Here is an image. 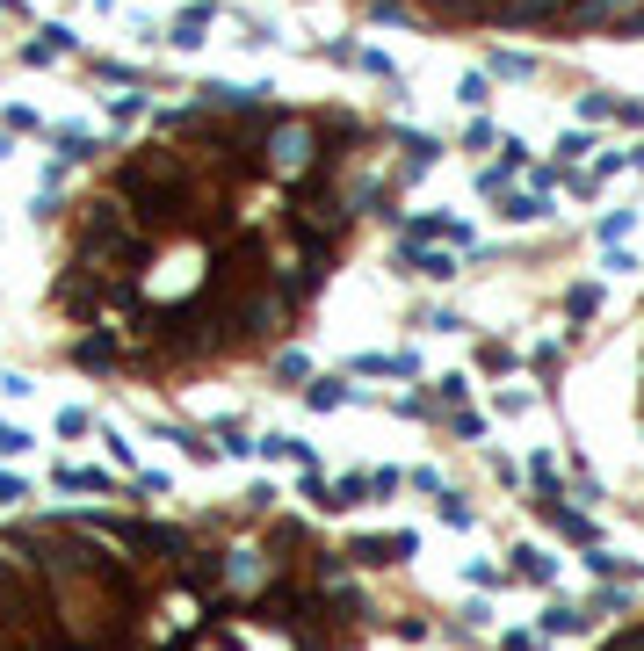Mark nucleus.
Instances as JSON below:
<instances>
[{"instance_id":"4be33fe9","label":"nucleus","mask_w":644,"mask_h":651,"mask_svg":"<svg viewBox=\"0 0 644 651\" xmlns=\"http://www.w3.org/2000/svg\"><path fill=\"white\" fill-rule=\"evenodd\" d=\"M145 116V95H109V123H138Z\"/></svg>"},{"instance_id":"bb28decb","label":"nucleus","mask_w":644,"mask_h":651,"mask_svg":"<svg viewBox=\"0 0 644 651\" xmlns=\"http://www.w3.org/2000/svg\"><path fill=\"white\" fill-rule=\"evenodd\" d=\"M623 167H630V152H601V160H594L587 174H594V181H608V174H623Z\"/></svg>"},{"instance_id":"cd10ccee","label":"nucleus","mask_w":644,"mask_h":651,"mask_svg":"<svg viewBox=\"0 0 644 651\" xmlns=\"http://www.w3.org/2000/svg\"><path fill=\"white\" fill-rule=\"evenodd\" d=\"M623 232H630V210H608V217H601V239H608V246H616Z\"/></svg>"},{"instance_id":"423d86ee","label":"nucleus","mask_w":644,"mask_h":651,"mask_svg":"<svg viewBox=\"0 0 644 651\" xmlns=\"http://www.w3.org/2000/svg\"><path fill=\"white\" fill-rule=\"evenodd\" d=\"M51 145H58V167H87V160L102 152V138H95V131H80V123H58Z\"/></svg>"},{"instance_id":"6e6552de","label":"nucleus","mask_w":644,"mask_h":651,"mask_svg":"<svg viewBox=\"0 0 644 651\" xmlns=\"http://www.w3.org/2000/svg\"><path fill=\"white\" fill-rule=\"evenodd\" d=\"M398 261H406L413 275H427V283H449L456 275V254H435V246H398Z\"/></svg>"},{"instance_id":"9d476101","label":"nucleus","mask_w":644,"mask_h":651,"mask_svg":"<svg viewBox=\"0 0 644 651\" xmlns=\"http://www.w3.org/2000/svg\"><path fill=\"white\" fill-rule=\"evenodd\" d=\"M500 217H507V225H543L550 203L543 196H500Z\"/></svg>"},{"instance_id":"9b49d317","label":"nucleus","mask_w":644,"mask_h":651,"mask_svg":"<svg viewBox=\"0 0 644 651\" xmlns=\"http://www.w3.org/2000/svg\"><path fill=\"white\" fill-rule=\"evenodd\" d=\"M543 514H550V529H558V536H572V543H594V521H587V514H572V507H558V500H550Z\"/></svg>"},{"instance_id":"20e7f679","label":"nucleus","mask_w":644,"mask_h":651,"mask_svg":"<svg viewBox=\"0 0 644 651\" xmlns=\"http://www.w3.org/2000/svg\"><path fill=\"white\" fill-rule=\"evenodd\" d=\"M413 550H420L413 536H355V543H348L355 565H406Z\"/></svg>"},{"instance_id":"393cba45","label":"nucleus","mask_w":644,"mask_h":651,"mask_svg":"<svg viewBox=\"0 0 644 651\" xmlns=\"http://www.w3.org/2000/svg\"><path fill=\"white\" fill-rule=\"evenodd\" d=\"M0 131H44V123H37V109H22V102H15L8 116H0Z\"/></svg>"},{"instance_id":"dca6fc26","label":"nucleus","mask_w":644,"mask_h":651,"mask_svg":"<svg viewBox=\"0 0 644 651\" xmlns=\"http://www.w3.org/2000/svg\"><path fill=\"white\" fill-rule=\"evenodd\" d=\"M275 463H297V471H312V442H297V434H275V442H261Z\"/></svg>"},{"instance_id":"2f4dec72","label":"nucleus","mask_w":644,"mask_h":651,"mask_svg":"<svg viewBox=\"0 0 644 651\" xmlns=\"http://www.w3.org/2000/svg\"><path fill=\"white\" fill-rule=\"evenodd\" d=\"M449 420H456V434H471V442L485 434V420H478V413H464V406H449Z\"/></svg>"},{"instance_id":"a878e982","label":"nucleus","mask_w":644,"mask_h":651,"mask_svg":"<svg viewBox=\"0 0 644 651\" xmlns=\"http://www.w3.org/2000/svg\"><path fill=\"white\" fill-rule=\"evenodd\" d=\"M442 521H449V529H464V521H471V500H456V492H442Z\"/></svg>"},{"instance_id":"5701e85b","label":"nucleus","mask_w":644,"mask_h":651,"mask_svg":"<svg viewBox=\"0 0 644 651\" xmlns=\"http://www.w3.org/2000/svg\"><path fill=\"white\" fill-rule=\"evenodd\" d=\"M623 102L616 95H579V116H587V123H601V116H616Z\"/></svg>"},{"instance_id":"7ed1b4c3","label":"nucleus","mask_w":644,"mask_h":651,"mask_svg":"<svg viewBox=\"0 0 644 651\" xmlns=\"http://www.w3.org/2000/svg\"><path fill=\"white\" fill-rule=\"evenodd\" d=\"M73 362H80V369H124L131 355H124V340H116L109 326H95V333L73 340Z\"/></svg>"},{"instance_id":"f03ea898","label":"nucleus","mask_w":644,"mask_h":651,"mask_svg":"<svg viewBox=\"0 0 644 651\" xmlns=\"http://www.w3.org/2000/svg\"><path fill=\"white\" fill-rule=\"evenodd\" d=\"M435 239H449L456 254H464V246H471V225H456V217H442V210L406 217V225H398V246H435Z\"/></svg>"},{"instance_id":"ddd939ff","label":"nucleus","mask_w":644,"mask_h":651,"mask_svg":"<svg viewBox=\"0 0 644 651\" xmlns=\"http://www.w3.org/2000/svg\"><path fill=\"white\" fill-rule=\"evenodd\" d=\"M514 557H521L514 572L529 579V586H550V579H558V557H550V550H514Z\"/></svg>"},{"instance_id":"72a5a7b5","label":"nucleus","mask_w":644,"mask_h":651,"mask_svg":"<svg viewBox=\"0 0 644 651\" xmlns=\"http://www.w3.org/2000/svg\"><path fill=\"white\" fill-rule=\"evenodd\" d=\"M0 500H22V478H8V471H0Z\"/></svg>"},{"instance_id":"7c9ffc66","label":"nucleus","mask_w":644,"mask_h":651,"mask_svg":"<svg viewBox=\"0 0 644 651\" xmlns=\"http://www.w3.org/2000/svg\"><path fill=\"white\" fill-rule=\"evenodd\" d=\"M275 369H283L290 384H304V377H312V369H304V355H297V348H283V362H275Z\"/></svg>"},{"instance_id":"473e14b6","label":"nucleus","mask_w":644,"mask_h":651,"mask_svg":"<svg viewBox=\"0 0 644 651\" xmlns=\"http://www.w3.org/2000/svg\"><path fill=\"white\" fill-rule=\"evenodd\" d=\"M500 651H536V637H529V630H507V637H500Z\"/></svg>"},{"instance_id":"412c9836","label":"nucleus","mask_w":644,"mask_h":651,"mask_svg":"<svg viewBox=\"0 0 644 651\" xmlns=\"http://www.w3.org/2000/svg\"><path fill=\"white\" fill-rule=\"evenodd\" d=\"M456 95H464V109H485V102H493V73H471Z\"/></svg>"},{"instance_id":"f8f14e48","label":"nucleus","mask_w":644,"mask_h":651,"mask_svg":"<svg viewBox=\"0 0 644 651\" xmlns=\"http://www.w3.org/2000/svg\"><path fill=\"white\" fill-rule=\"evenodd\" d=\"M485 73H493V80H529L536 58L529 51H493V58H485Z\"/></svg>"},{"instance_id":"aec40b11","label":"nucleus","mask_w":644,"mask_h":651,"mask_svg":"<svg viewBox=\"0 0 644 651\" xmlns=\"http://www.w3.org/2000/svg\"><path fill=\"white\" fill-rule=\"evenodd\" d=\"M377 22H420V0H370Z\"/></svg>"},{"instance_id":"a211bd4d","label":"nucleus","mask_w":644,"mask_h":651,"mask_svg":"<svg viewBox=\"0 0 644 651\" xmlns=\"http://www.w3.org/2000/svg\"><path fill=\"white\" fill-rule=\"evenodd\" d=\"M587 152H594V138H587V131H565V138H558V174H572L579 160H587Z\"/></svg>"},{"instance_id":"6ab92c4d","label":"nucleus","mask_w":644,"mask_h":651,"mask_svg":"<svg viewBox=\"0 0 644 651\" xmlns=\"http://www.w3.org/2000/svg\"><path fill=\"white\" fill-rule=\"evenodd\" d=\"M514 174H521V160H500V167H485V174H478V189H485V196H493V203H500Z\"/></svg>"},{"instance_id":"1a4fd4ad","label":"nucleus","mask_w":644,"mask_h":651,"mask_svg":"<svg viewBox=\"0 0 644 651\" xmlns=\"http://www.w3.org/2000/svg\"><path fill=\"white\" fill-rule=\"evenodd\" d=\"M587 623H594V615L572 608V601H550L543 608V637H572V630H587Z\"/></svg>"},{"instance_id":"39448f33","label":"nucleus","mask_w":644,"mask_h":651,"mask_svg":"<svg viewBox=\"0 0 644 651\" xmlns=\"http://www.w3.org/2000/svg\"><path fill=\"white\" fill-rule=\"evenodd\" d=\"M210 22H218V0H189V8L174 15V29H167V44H181V51H196Z\"/></svg>"},{"instance_id":"0eeeda50","label":"nucleus","mask_w":644,"mask_h":651,"mask_svg":"<svg viewBox=\"0 0 644 651\" xmlns=\"http://www.w3.org/2000/svg\"><path fill=\"white\" fill-rule=\"evenodd\" d=\"M51 58H73V29L66 22H51V29H37V37L22 44V66H51Z\"/></svg>"},{"instance_id":"f3484780","label":"nucleus","mask_w":644,"mask_h":651,"mask_svg":"<svg viewBox=\"0 0 644 651\" xmlns=\"http://www.w3.org/2000/svg\"><path fill=\"white\" fill-rule=\"evenodd\" d=\"M601 312V283H572L565 290V319H594Z\"/></svg>"},{"instance_id":"f257e3e1","label":"nucleus","mask_w":644,"mask_h":651,"mask_svg":"<svg viewBox=\"0 0 644 651\" xmlns=\"http://www.w3.org/2000/svg\"><path fill=\"white\" fill-rule=\"evenodd\" d=\"M333 152V138H326V116H275L268 123V145H261V174L268 181H283V189H297L304 174H312L319 160Z\"/></svg>"},{"instance_id":"2eb2a0df","label":"nucleus","mask_w":644,"mask_h":651,"mask_svg":"<svg viewBox=\"0 0 644 651\" xmlns=\"http://www.w3.org/2000/svg\"><path fill=\"white\" fill-rule=\"evenodd\" d=\"M362 500H370V478H333V485H326V507H333V514H341V507H362Z\"/></svg>"},{"instance_id":"4468645a","label":"nucleus","mask_w":644,"mask_h":651,"mask_svg":"<svg viewBox=\"0 0 644 651\" xmlns=\"http://www.w3.org/2000/svg\"><path fill=\"white\" fill-rule=\"evenodd\" d=\"M304 398H312V413H333V406H348V398H355V384H341V377H319Z\"/></svg>"},{"instance_id":"c85d7f7f","label":"nucleus","mask_w":644,"mask_h":651,"mask_svg":"<svg viewBox=\"0 0 644 651\" xmlns=\"http://www.w3.org/2000/svg\"><path fill=\"white\" fill-rule=\"evenodd\" d=\"M29 449V434L22 427H8V420H0V456H22Z\"/></svg>"},{"instance_id":"c756f323","label":"nucleus","mask_w":644,"mask_h":651,"mask_svg":"<svg viewBox=\"0 0 644 651\" xmlns=\"http://www.w3.org/2000/svg\"><path fill=\"white\" fill-rule=\"evenodd\" d=\"M478 362H485V369H514V355L500 348V340H485V348H478Z\"/></svg>"},{"instance_id":"b1692460","label":"nucleus","mask_w":644,"mask_h":651,"mask_svg":"<svg viewBox=\"0 0 644 651\" xmlns=\"http://www.w3.org/2000/svg\"><path fill=\"white\" fill-rule=\"evenodd\" d=\"M58 485H73V492H109L102 471H58Z\"/></svg>"}]
</instances>
